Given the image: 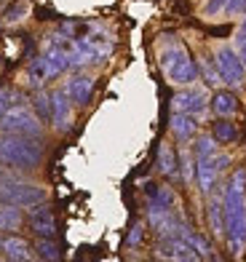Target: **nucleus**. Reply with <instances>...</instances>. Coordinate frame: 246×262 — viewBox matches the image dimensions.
<instances>
[{
	"instance_id": "7ed1b4c3",
	"label": "nucleus",
	"mask_w": 246,
	"mask_h": 262,
	"mask_svg": "<svg viewBox=\"0 0 246 262\" xmlns=\"http://www.w3.org/2000/svg\"><path fill=\"white\" fill-rule=\"evenodd\" d=\"M161 70H163V75L171 83H177V86H187V83H193L198 78L195 59L187 54V49L180 43L161 51Z\"/></svg>"
},
{
	"instance_id": "dca6fc26",
	"label": "nucleus",
	"mask_w": 246,
	"mask_h": 262,
	"mask_svg": "<svg viewBox=\"0 0 246 262\" xmlns=\"http://www.w3.org/2000/svg\"><path fill=\"white\" fill-rule=\"evenodd\" d=\"M21 222H25V217H21L19 206L0 204V233H14L21 228Z\"/></svg>"
},
{
	"instance_id": "423d86ee",
	"label": "nucleus",
	"mask_w": 246,
	"mask_h": 262,
	"mask_svg": "<svg viewBox=\"0 0 246 262\" xmlns=\"http://www.w3.org/2000/svg\"><path fill=\"white\" fill-rule=\"evenodd\" d=\"M214 64H217V70H219L222 83H228L230 89L243 86V80H246V64H243V59L233 51V49L222 46V49L214 54Z\"/></svg>"
},
{
	"instance_id": "f8f14e48",
	"label": "nucleus",
	"mask_w": 246,
	"mask_h": 262,
	"mask_svg": "<svg viewBox=\"0 0 246 262\" xmlns=\"http://www.w3.org/2000/svg\"><path fill=\"white\" fill-rule=\"evenodd\" d=\"M32 252L35 249L16 233H3V238H0V254L11 262H27V259L35 257Z\"/></svg>"
},
{
	"instance_id": "bb28decb",
	"label": "nucleus",
	"mask_w": 246,
	"mask_h": 262,
	"mask_svg": "<svg viewBox=\"0 0 246 262\" xmlns=\"http://www.w3.org/2000/svg\"><path fill=\"white\" fill-rule=\"evenodd\" d=\"M21 16H25V3H14L11 8H6V21L8 25H16Z\"/></svg>"
},
{
	"instance_id": "39448f33",
	"label": "nucleus",
	"mask_w": 246,
	"mask_h": 262,
	"mask_svg": "<svg viewBox=\"0 0 246 262\" xmlns=\"http://www.w3.org/2000/svg\"><path fill=\"white\" fill-rule=\"evenodd\" d=\"M0 131H3V134H19V137L40 139L43 137V123L35 113L14 104V107H6V110L0 113Z\"/></svg>"
},
{
	"instance_id": "20e7f679",
	"label": "nucleus",
	"mask_w": 246,
	"mask_h": 262,
	"mask_svg": "<svg viewBox=\"0 0 246 262\" xmlns=\"http://www.w3.org/2000/svg\"><path fill=\"white\" fill-rule=\"evenodd\" d=\"M46 201V187L19 182L14 177H0V204H11L19 209H30Z\"/></svg>"
},
{
	"instance_id": "4be33fe9",
	"label": "nucleus",
	"mask_w": 246,
	"mask_h": 262,
	"mask_svg": "<svg viewBox=\"0 0 246 262\" xmlns=\"http://www.w3.org/2000/svg\"><path fill=\"white\" fill-rule=\"evenodd\" d=\"M27 78L32 86H40L43 80H49V67H46V59L38 56V59H32L30 67H27Z\"/></svg>"
},
{
	"instance_id": "cd10ccee",
	"label": "nucleus",
	"mask_w": 246,
	"mask_h": 262,
	"mask_svg": "<svg viewBox=\"0 0 246 262\" xmlns=\"http://www.w3.org/2000/svg\"><path fill=\"white\" fill-rule=\"evenodd\" d=\"M180 163H182L185 180L190 182V180H193V156H190V150H182V156H180Z\"/></svg>"
},
{
	"instance_id": "393cba45",
	"label": "nucleus",
	"mask_w": 246,
	"mask_h": 262,
	"mask_svg": "<svg viewBox=\"0 0 246 262\" xmlns=\"http://www.w3.org/2000/svg\"><path fill=\"white\" fill-rule=\"evenodd\" d=\"M201 75H204V80H206V86H219L222 83V78H219V70H217V64H212V62H201Z\"/></svg>"
},
{
	"instance_id": "9b49d317",
	"label": "nucleus",
	"mask_w": 246,
	"mask_h": 262,
	"mask_svg": "<svg viewBox=\"0 0 246 262\" xmlns=\"http://www.w3.org/2000/svg\"><path fill=\"white\" fill-rule=\"evenodd\" d=\"M51 123L56 131H67L73 126V99L67 97L64 89L51 94Z\"/></svg>"
},
{
	"instance_id": "a211bd4d",
	"label": "nucleus",
	"mask_w": 246,
	"mask_h": 262,
	"mask_svg": "<svg viewBox=\"0 0 246 262\" xmlns=\"http://www.w3.org/2000/svg\"><path fill=\"white\" fill-rule=\"evenodd\" d=\"M145 193L150 198V204H158V206H166V209H174V204H177L174 190L166 187V185H147Z\"/></svg>"
},
{
	"instance_id": "c756f323",
	"label": "nucleus",
	"mask_w": 246,
	"mask_h": 262,
	"mask_svg": "<svg viewBox=\"0 0 246 262\" xmlns=\"http://www.w3.org/2000/svg\"><path fill=\"white\" fill-rule=\"evenodd\" d=\"M8 104H11V94H8L6 89H0V113H3Z\"/></svg>"
},
{
	"instance_id": "412c9836",
	"label": "nucleus",
	"mask_w": 246,
	"mask_h": 262,
	"mask_svg": "<svg viewBox=\"0 0 246 262\" xmlns=\"http://www.w3.org/2000/svg\"><path fill=\"white\" fill-rule=\"evenodd\" d=\"M35 257L49 259V262H56V259H62V249L56 246L51 238H40V241L35 244Z\"/></svg>"
},
{
	"instance_id": "6ab92c4d",
	"label": "nucleus",
	"mask_w": 246,
	"mask_h": 262,
	"mask_svg": "<svg viewBox=\"0 0 246 262\" xmlns=\"http://www.w3.org/2000/svg\"><path fill=\"white\" fill-rule=\"evenodd\" d=\"M212 137L217 139V145H230V142L238 139V128H236V123H230L228 118H219L212 126Z\"/></svg>"
},
{
	"instance_id": "1a4fd4ad",
	"label": "nucleus",
	"mask_w": 246,
	"mask_h": 262,
	"mask_svg": "<svg viewBox=\"0 0 246 262\" xmlns=\"http://www.w3.org/2000/svg\"><path fill=\"white\" fill-rule=\"evenodd\" d=\"M27 222H30L32 233L38 235V238H54V235H56V220H54L51 206H46V201H43V204L30 206Z\"/></svg>"
},
{
	"instance_id": "b1692460",
	"label": "nucleus",
	"mask_w": 246,
	"mask_h": 262,
	"mask_svg": "<svg viewBox=\"0 0 246 262\" xmlns=\"http://www.w3.org/2000/svg\"><path fill=\"white\" fill-rule=\"evenodd\" d=\"M214 152H217V139L214 137H198L195 139V145H193L195 161L198 158H209V156H214Z\"/></svg>"
},
{
	"instance_id": "f257e3e1",
	"label": "nucleus",
	"mask_w": 246,
	"mask_h": 262,
	"mask_svg": "<svg viewBox=\"0 0 246 262\" xmlns=\"http://www.w3.org/2000/svg\"><path fill=\"white\" fill-rule=\"evenodd\" d=\"M225 209V238L233 257L246 252V169H236L222 193Z\"/></svg>"
},
{
	"instance_id": "c85d7f7f",
	"label": "nucleus",
	"mask_w": 246,
	"mask_h": 262,
	"mask_svg": "<svg viewBox=\"0 0 246 262\" xmlns=\"http://www.w3.org/2000/svg\"><path fill=\"white\" fill-rule=\"evenodd\" d=\"M228 14H246V0H228V6H225Z\"/></svg>"
},
{
	"instance_id": "2f4dec72",
	"label": "nucleus",
	"mask_w": 246,
	"mask_h": 262,
	"mask_svg": "<svg viewBox=\"0 0 246 262\" xmlns=\"http://www.w3.org/2000/svg\"><path fill=\"white\" fill-rule=\"evenodd\" d=\"M246 35V14H243V21H241V30H238V38H243Z\"/></svg>"
},
{
	"instance_id": "a878e982",
	"label": "nucleus",
	"mask_w": 246,
	"mask_h": 262,
	"mask_svg": "<svg viewBox=\"0 0 246 262\" xmlns=\"http://www.w3.org/2000/svg\"><path fill=\"white\" fill-rule=\"evenodd\" d=\"M142 238H145V225H142V222H134L131 230H128L126 244H128V246H139V244H142Z\"/></svg>"
},
{
	"instance_id": "aec40b11",
	"label": "nucleus",
	"mask_w": 246,
	"mask_h": 262,
	"mask_svg": "<svg viewBox=\"0 0 246 262\" xmlns=\"http://www.w3.org/2000/svg\"><path fill=\"white\" fill-rule=\"evenodd\" d=\"M209 225L214 235H225V209H222V195L209 201Z\"/></svg>"
},
{
	"instance_id": "6e6552de",
	"label": "nucleus",
	"mask_w": 246,
	"mask_h": 262,
	"mask_svg": "<svg viewBox=\"0 0 246 262\" xmlns=\"http://www.w3.org/2000/svg\"><path fill=\"white\" fill-rule=\"evenodd\" d=\"M155 257L158 259H180V262H193V259H201L198 252L193 249V244L182 235H169V238H161V244L155 246Z\"/></svg>"
},
{
	"instance_id": "5701e85b",
	"label": "nucleus",
	"mask_w": 246,
	"mask_h": 262,
	"mask_svg": "<svg viewBox=\"0 0 246 262\" xmlns=\"http://www.w3.org/2000/svg\"><path fill=\"white\" fill-rule=\"evenodd\" d=\"M32 110L40 121H51V94H43V91L35 94L32 97Z\"/></svg>"
},
{
	"instance_id": "473e14b6",
	"label": "nucleus",
	"mask_w": 246,
	"mask_h": 262,
	"mask_svg": "<svg viewBox=\"0 0 246 262\" xmlns=\"http://www.w3.org/2000/svg\"><path fill=\"white\" fill-rule=\"evenodd\" d=\"M0 70H3V56H0Z\"/></svg>"
},
{
	"instance_id": "9d476101",
	"label": "nucleus",
	"mask_w": 246,
	"mask_h": 262,
	"mask_svg": "<svg viewBox=\"0 0 246 262\" xmlns=\"http://www.w3.org/2000/svg\"><path fill=\"white\" fill-rule=\"evenodd\" d=\"M174 113H187V115H201L206 113V107H209V99H206V94L201 89H185L180 94H174Z\"/></svg>"
},
{
	"instance_id": "7c9ffc66",
	"label": "nucleus",
	"mask_w": 246,
	"mask_h": 262,
	"mask_svg": "<svg viewBox=\"0 0 246 262\" xmlns=\"http://www.w3.org/2000/svg\"><path fill=\"white\" fill-rule=\"evenodd\" d=\"M238 56L243 59V64H246V35H243V38H238Z\"/></svg>"
},
{
	"instance_id": "2eb2a0df",
	"label": "nucleus",
	"mask_w": 246,
	"mask_h": 262,
	"mask_svg": "<svg viewBox=\"0 0 246 262\" xmlns=\"http://www.w3.org/2000/svg\"><path fill=\"white\" fill-rule=\"evenodd\" d=\"M212 110L219 115V118H230L238 113V97L233 91H214L212 97Z\"/></svg>"
},
{
	"instance_id": "f03ea898",
	"label": "nucleus",
	"mask_w": 246,
	"mask_h": 262,
	"mask_svg": "<svg viewBox=\"0 0 246 262\" xmlns=\"http://www.w3.org/2000/svg\"><path fill=\"white\" fill-rule=\"evenodd\" d=\"M0 163L14 166L21 171H32L43 163V145L35 137L6 134L0 137Z\"/></svg>"
},
{
	"instance_id": "0eeeda50",
	"label": "nucleus",
	"mask_w": 246,
	"mask_h": 262,
	"mask_svg": "<svg viewBox=\"0 0 246 262\" xmlns=\"http://www.w3.org/2000/svg\"><path fill=\"white\" fill-rule=\"evenodd\" d=\"M230 166V158L222 156V152H214V156L209 158H198L195 161V180H198V187H201V193H212L219 174L225 171Z\"/></svg>"
},
{
	"instance_id": "ddd939ff",
	"label": "nucleus",
	"mask_w": 246,
	"mask_h": 262,
	"mask_svg": "<svg viewBox=\"0 0 246 262\" xmlns=\"http://www.w3.org/2000/svg\"><path fill=\"white\" fill-rule=\"evenodd\" d=\"M64 91H67V97L73 99L75 107H86L91 102V94H94V80L88 75H75V78L67 80Z\"/></svg>"
},
{
	"instance_id": "4468645a",
	"label": "nucleus",
	"mask_w": 246,
	"mask_h": 262,
	"mask_svg": "<svg viewBox=\"0 0 246 262\" xmlns=\"http://www.w3.org/2000/svg\"><path fill=\"white\" fill-rule=\"evenodd\" d=\"M195 131H198L195 115H187V113H174L171 115V134L180 142H190L195 137Z\"/></svg>"
},
{
	"instance_id": "f3484780",
	"label": "nucleus",
	"mask_w": 246,
	"mask_h": 262,
	"mask_svg": "<svg viewBox=\"0 0 246 262\" xmlns=\"http://www.w3.org/2000/svg\"><path fill=\"white\" fill-rule=\"evenodd\" d=\"M177 166H180V158H177V152H174V147L171 145H161V150H158V171L163 174V177H177Z\"/></svg>"
}]
</instances>
